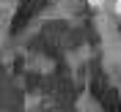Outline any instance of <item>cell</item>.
I'll use <instances>...</instances> for the list:
<instances>
[{
	"instance_id": "obj_1",
	"label": "cell",
	"mask_w": 121,
	"mask_h": 112,
	"mask_svg": "<svg viewBox=\"0 0 121 112\" xmlns=\"http://www.w3.org/2000/svg\"><path fill=\"white\" fill-rule=\"evenodd\" d=\"M105 3H107V0H88V6L94 8V11H99V8H105Z\"/></svg>"
},
{
	"instance_id": "obj_2",
	"label": "cell",
	"mask_w": 121,
	"mask_h": 112,
	"mask_svg": "<svg viewBox=\"0 0 121 112\" xmlns=\"http://www.w3.org/2000/svg\"><path fill=\"white\" fill-rule=\"evenodd\" d=\"M113 11H116V14L121 16V0H116V3H113Z\"/></svg>"
}]
</instances>
